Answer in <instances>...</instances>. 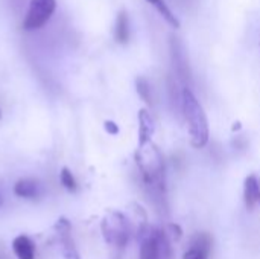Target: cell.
Returning a JSON list of instances; mask_svg holds the SVG:
<instances>
[{
    "instance_id": "6da1fadb",
    "label": "cell",
    "mask_w": 260,
    "mask_h": 259,
    "mask_svg": "<svg viewBox=\"0 0 260 259\" xmlns=\"http://www.w3.org/2000/svg\"><path fill=\"white\" fill-rule=\"evenodd\" d=\"M136 162L149 194L154 198L163 200L166 195V174L163 156L158 148L152 142L139 147L136 153Z\"/></svg>"
},
{
    "instance_id": "7a4b0ae2",
    "label": "cell",
    "mask_w": 260,
    "mask_h": 259,
    "mask_svg": "<svg viewBox=\"0 0 260 259\" xmlns=\"http://www.w3.org/2000/svg\"><path fill=\"white\" fill-rule=\"evenodd\" d=\"M181 110L189 128L192 147L204 148L209 142V122L203 105L189 87H184L181 92Z\"/></svg>"
},
{
    "instance_id": "3957f363",
    "label": "cell",
    "mask_w": 260,
    "mask_h": 259,
    "mask_svg": "<svg viewBox=\"0 0 260 259\" xmlns=\"http://www.w3.org/2000/svg\"><path fill=\"white\" fill-rule=\"evenodd\" d=\"M102 237L107 244L116 249H123L129 240V223L126 217L117 211H110L105 214L101 223Z\"/></svg>"
},
{
    "instance_id": "277c9868",
    "label": "cell",
    "mask_w": 260,
    "mask_h": 259,
    "mask_svg": "<svg viewBox=\"0 0 260 259\" xmlns=\"http://www.w3.org/2000/svg\"><path fill=\"white\" fill-rule=\"evenodd\" d=\"M56 9V0H29L27 12L23 18L24 31H35L43 27Z\"/></svg>"
},
{
    "instance_id": "5b68a950",
    "label": "cell",
    "mask_w": 260,
    "mask_h": 259,
    "mask_svg": "<svg viewBox=\"0 0 260 259\" xmlns=\"http://www.w3.org/2000/svg\"><path fill=\"white\" fill-rule=\"evenodd\" d=\"M55 231L59 240V246H61V253L64 259H81L79 258V252L75 246V241L72 238V226L70 221L64 217H61L56 224H55Z\"/></svg>"
},
{
    "instance_id": "8992f818",
    "label": "cell",
    "mask_w": 260,
    "mask_h": 259,
    "mask_svg": "<svg viewBox=\"0 0 260 259\" xmlns=\"http://www.w3.org/2000/svg\"><path fill=\"white\" fill-rule=\"evenodd\" d=\"M140 259H163L155 229L140 232Z\"/></svg>"
},
{
    "instance_id": "52a82bcc",
    "label": "cell",
    "mask_w": 260,
    "mask_h": 259,
    "mask_svg": "<svg viewBox=\"0 0 260 259\" xmlns=\"http://www.w3.org/2000/svg\"><path fill=\"white\" fill-rule=\"evenodd\" d=\"M155 133V122L151 113L146 108L139 111V147H143L151 142Z\"/></svg>"
},
{
    "instance_id": "ba28073f",
    "label": "cell",
    "mask_w": 260,
    "mask_h": 259,
    "mask_svg": "<svg viewBox=\"0 0 260 259\" xmlns=\"http://www.w3.org/2000/svg\"><path fill=\"white\" fill-rule=\"evenodd\" d=\"M172 58H174V66H175L178 76L184 81L190 79V70H189V64L184 55V49L178 43V40H172Z\"/></svg>"
},
{
    "instance_id": "9c48e42d",
    "label": "cell",
    "mask_w": 260,
    "mask_h": 259,
    "mask_svg": "<svg viewBox=\"0 0 260 259\" xmlns=\"http://www.w3.org/2000/svg\"><path fill=\"white\" fill-rule=\"evenodd\" d=\"M244 198H245V206L250 211H253L254 206L260 203V182L254 174H251L245 179Z\"/></svg>"
},
{
    "instance_id": "30bf717a",
    "label": "cell",
    "mask_w": 260,
    "mask_h": 259,
    "mask_svg": "<svg viewBox=\"0 0 260 259\" xmlns=\"http://www.w3.org/2000/svg\"><path fill=\"white\" fill-rule=\"evenodd\" d=\"M14 194L21 198H37L41 195V186L34 179H21L14 185Z\"/></svg>"
},
{
    "instance_id": "8fae6325",
    "label": "cell",
    "mask_w": 260,
    "mask_h": 259,
    "mask_svg": "<svg viewBox=\"0 0 260 259\" xmlns=\"http://www.w3.org/2000/svg\"><path fill=\"white\" fill-rule=\"evenodd\" d=\"M12 250L17 259H35V246L26 235H18L14 238Z\"/></svg>"
},
{
    "instance_id": "7c38bea8",
    "label": "cell",
    "mask_w": 260,
    "mask_h": 259,
    "mask_svg": "<svg viewBox=\"0 0 260 259\" xmlns=\"http://www.w3.org/2000/svg\"><path fill=\"white\" fill-rule=\"evenodd\" d=\"M114 38L117 43L125 44L129 40V20L126 11H120L116 17V24H114Z\"/></svg>"
},
{
    "instance_id": "4fadbf2b",
    "label": "cell",
    "mask_w": 260,
    "mask_h": 259,
    "mask_svg": "<svg viewBox=\"0 0 260 259\" xmlns=\"http://www.w3.org/2000/svg\"><path fill=\"white\" fill-rule=\"evenodd\" d=\"M149 5H152L157 12L163 17V20H166L171 26L174 27H180V21L177 18V15L172 12V9L169 8V5L166 3V0H146Z\"/></svg>"
},
{
    "instance_id": "5bb4252c",
    "label": "cell",
    "mask_w": 260,
    "mask_h": 259,
    "mask_svg": "<svg viewBox=\"0 0 260 259\" xmlns=\"http://www.w3.org/2000/svg\"><path fill=\"white\" fill-rule=\"evenodd\" d=\"M190 247L198 249V250H201V252L209 255L210 250H212V237L209 234H206V232L197 234L192 238V241H190Z\"/></svg>"
},
{
    "instance_id": "9a60e30c",
    "label": "cell",
    "mask_w": 260,
    "mask_h": 259,
    "mask_svg": "<svg viewBox=\"0 0 260 259\" xmlns=\"http://www.w3.org/2000/svg\"><path fill=\"white\" fill-rule=\"evenodd\" d=\"M136 87H137V93L139 96L148 104V105H152V92H151V85L148 82L146 78H137L136 81Z\"/></svg>"
},
{
    "instance_id": "2e32d148",
    "label": "cell",
    "mask_w": 260,
    "mask_h": 259,
    "mask_svg": "<svg viewBox=\"0 0 260 259\" xmlns=\"http://www.w3.org/2000/svg\"><path fill=\"white\" fill-rule=\"evenodd\" d=\"M59 180H61V183H62V186L67 189V191H72V192H75L76 191V180H75V177H73V174L70 172V169L69 168H62L61 169V172H59Z\"/></svg>"
},
{
    "instance_id": "e0dca14e",
    "label": "cell",
    "mask_w": 260,
    "mask_h": 259,
    "mask_svg": "<svg viewBox=\"0 0 260 259\" xmlns=\"http://www.w3.org/2000/svg\"><path fill=\"white\" fill-rule=\"evenodd\" d=\"M209 258V255L207 253H204V252H201V250H198V249H193V247H190L186 253H184V256L183 259H207Z\"/></svg>"
},
{
    "instance_id": "ac0fdd59",
    "label": "cell",
    "mask_w": 260,
    "mask_h": 259,
    "mask_svg": "<svg viewBox=\"0 0 260 259\" xmlns=\"http://www.w3.org/2000/svg\"><path fill=\"white\" fill-rule=\"evenodd\" d=\"M169 232H171V237L174 241H180L181 237H183V229L178 226V224H169Z\"/></svg>"
},
{
    "instance_id": "d6986e66",
    "label": "cell",
    "mask_w": 260,
    "mask_h": 259,
    "mask_svg": "<svg viewBox=\"0 0 260 259\" xmlns=\"http://www.w3.org/2000/svg\"><path fill=\"white\" fill-rule=\"evenodd\" d=\"M104 128H105V131H107L108 134H111V136L119 134V127H117V124L113 122V121H105V122H104Z\"/></svg>"
},
{
    "instance_id": "ffe728a7",
    "label": "cell",
    "mask_w": 260,
    "mask_h": 259,
    "mask_svg": "<svg viewBox=\"0 0 260 259\" xmlns=\"http://www.w3.org/2000/svg\"><path fill=\"white\" fill-rule=\"evenodd\" d=\"M233 131H236V130H241V122H236L235 125H233V128H232Z\"/></svg>"
},
{
    "instance_id": "44dd1931",
    "label": "cell",
    "mask_w": 260,
    "mask_h": 259,
    "mask_svg": "<svg viewBox=\"0 0 260 259\" xmlns=\"http://www.w3.org/2000/svg\"><path fill=\"white\" fill-rule=\"evenodd\" d=\"M2 205H3V194H2V191H0V208H2Z\"/></svg>"
},
{
    "instance_id": "7402d4cb",
    "label": "cell",
    "mask_w": 260,
    "mask_h": 259,
    "mask_svg": "<svg viewBox=\"0 0 260 259\" xmlns=\"http://www.w3.org/2000/svg\"><path fill=\"white\" fill-rule=\"evenodd\" d=\"M0 119H2V111H0Z\"/></svg>"
},
{
    "instance_id": "603a6c76",
    "label": "cell",
    "mask_w": 260,
    "mask_h": 259,
    "mask_svg": "<svg viewBox=\"0 0 260 259\" xmlns=\"http://www.w3.org/2000/svg\"><path fill=\"white\" fill-rule=\"evenodd\" d=\"M259 205H260V203H259Z\"/></svg>"
}]
</instances>
